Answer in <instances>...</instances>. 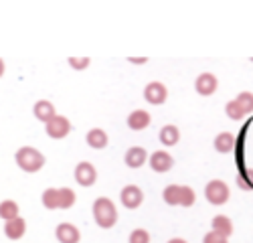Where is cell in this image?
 <instances>
[{"mask_svg":"<svg viewBox=\"0 0 253 243\" xmlns=\"http://www.w3.org/2000/svg\"><path fill=\"white\" fill-rule=\"evenodd\" d=\"M91 213H93V221L101 229H112L118 223V209L114 201L108 197H97L91 205Z\"/></svg>","mask_w":253,"mask_h":243,"instance_id":"cell-1","label":"cell"},{"mask_svg":"<svg viewBox=\"0 0 253 243\" xmlns=\"http://www.w3.org/2000/svg\"><path fill=\"white\" fill-rule=\"evenodd\" d=\"M14 162H16V166L25 172H39L45 166V156H43V152L33 146H20L14 154Z\"/></svg>","mask_w":253,"mask_h":243,"instance_id":"cell-2","label":"cell"},{"mask_svg":"<svg viewBox=\"0 0 253 243\" xmlns=\"http://www.w3.org/2000/svg\"><path fill=\"white\" fill-rule=\"evenodd\" d=\"M231 197V191L227 187L225 180H209L207 187H205V199L211 202V205H225V202L229 201Z\"/></svg>","mask_w":253,"mask_h":243,"instance_id":"cell-3","label":"cell"},{"mask_svg":"<svg viewBox=\"0 0 253 243\" xmlns=\"http://www.w3.org/2000/svg\"><path fill=\"white\" fill-rule=\"evenodd\" d=\"M45 132H47L49 138L61 140V138H65L71 132V122H69V118L57 114L53 120H49L47 124H45Z\"/></svg>","mask_w":253,"mask_h":243,"instance_id":"cell-4","label":"cell"},{"mask_svg":"<svg viewBox=\"0 0 253 243\" xmlns=\"http://www.w3.org/2000/svg\"><path fill=\"white\" fill-rule=\"evenodd\" d=\"M95 180H97V170H95V166L91 164V162L83 160V162H79V164L75 166V182H77V185H81V187H93Z\"/></svg>","mask_w":253,"mask_h":243,"instance_id":"cell-5","label":"cell"},{"mask_svg":"<svg viewBox=\"0 0 253 243\" xmlns=\"http://www.w3.org/2000/svg\"><path fill=\"white\" fill-rule=\"evenodd\" d=\"M166 97H168V89L162 81H150V83L144 87V99L152 106H162Z\"/></svg>","mask_w":253,"mask_h":243,"instance_id":"cell-6","label":"cell"},{"mask_svg":"<svg viewBox=\"0 0 253 243\" xmlns=\"http://www.w3.org/2000/svg\"><path fill=\"white\" fill-rule=\"evenodd\" d=\"M120 201H122V205H124L126 209H138V207L142 205V201H144V193H142L140 187L128 185V187L122 189Z\"/></svg>","mask_w":253,"mask_h":243,"instance_id":"cell-7","label":"cell"},{"mask_svg":"<svg viewBox=\"0 0 253 243\" xmlns=\"http://www.w3.org/2000/svg\"><path fill=\"white\" fill-rule=\"evenodd\" d=\"M148 164L154 172H168L174 166V158L168 154L166 150H156L148 156Z\"/></svg>","mask_w":253,"mask_h":243,"instance_id":"cell-8","label":"cell"},{"mask_svg":"<svg viewBox=\"0 0 253 243\" xmlns=\"http://www.w3.org/2000/svg\"><path fill=\"white\" fill-rule=\"evenodd\" d=\"M219 87V79L213 75V73H199V77L195 79V89L199 95H213Z\"/></svg>","mask_w":253,"mask_h":243,"instance_id":"cell-9","label":"cell"},{"mask_svg":"<svg viewBox=\"0 0 253 243\" xmlns=\"http://www.w3.org/2000/svg\"><path fill=\"white\" fill-rule=\"evenodd\" d=\"M55 237L59 243H79L81 239V231L77 229V225H73V223H59V225L55 227Z\"/></svg>","mask_w":253,"mask_h":243,"instance_id":"cell-10","label":"cell"},{"mask_svg":"<svg viewBox=\"0 0 253 243\" xmlns=\"http://www.w3.org/2000/svg\"><path fill=\"white\" fill-rule=\"evenodd\" d=\"M27 233V221L23 217H14L10 221H4V235L12 241H18V239H23Z\"/></svg>","mask_w":253,"mask_h":243,"instance_id":"cell-11","label":"cell"},{"mask_svg":"<svg viewBox=\"0 0 253 243\" xmlns=\"http://www.w3.org/2000/svg\"><path fill=\"white\" fill-rule=\"evenodd\" d=\"M146 160H148V152H146L142 146H132L126 150V156H124V162L126 166L130 168H140L146 164Z\"/></svg>","mask_w":253,"mask_h":243,"instance_id":"cell-12","label":"cell"},{"mask_svg":"<svg viewBox=\"0 0 253 243\" xmlns=\"http://www.w3.org/2000/svg\"><path fill=\"white\" fill-rule=\"evenodd\" d=\"M33 116H35L39 122L47 124L49 120H53V118L57 116V110H55V106L51 104L49 99H39L37 104L33 106Z\"/></svg>","mask_w":253,"mask_h":243,"instance_id":"cell-13","label":"cell"},{"mask_svg":"<svg viewBox=\"0 0 253 243\" xmlns=\"http://www.w3.org/2000/svg\"><path fill=\"white\" fill-rule=\"evenodd\" d=\"M235 144H237V138L231 132H219L215 136V142H213L215 150L221 152V154H231L235 150Z\"/></svg>","mask_w":253,"mask_h":243,"instance_id":"cell-14","label":"cell"},{"mask_svg":"<svg viewBox=\"0 0 253 243\" xmlns=\"http://www.w3.org/2000/svg\"><path fill=\"white\" fill-rule=\"evenodd\" d=\"M150 122H152V116L146 112V110H134V112L128 116V128L140 132V130H144V128H148Z\"/></svg>","mask_w":253,"mask_h":243,"instance_id":"cell-15","label":"cell"},{"mask_svg":"<svg viewBox=\"0 0 253 243\" xmlns=\"http://www.w3.org/2000/svg\"><path fill=\"white\" fill-rule=\"evenodd\" d=\"M87 140V146L93 148V150H103L105 146L110 144V138H108V132L101 130V128H91L85 136Z\"/></svg>","mask_w":253,"mask_h":243,"instance_id":"cell-16","label":"cell"},{"mask_svg":"<svg viewBox=\"0 0 253 243\" xmlns=\"http://www.w3.org/2000/svg\"><path fill=\"white\" fill-rule=\"evenodd\" d=\"M158 140L162 142L164 146H174V144H178V140H180V130L174 124H166V126L160 128Z\"/></svg>","mask_w":253,"mask_h":243,"instance_id":"cell-17","label":"cell"},{"mask_svg":"<svg viewBox=\"0 0 253 243\" xmlns=\"http://www.w3.org/2000/svg\"><path fill=\"white\" fill-rule=\"evenodd\" d=\"M213 231L217 235H223V237L229 239V235H233V221H231L227 215L213 217Z\"/></svg>","mask_w":253,"mask_h":243,"instance_id":"cell-18","label":"cell"},{"mask_svg":"<svg viewBox=\"0 0 253 243\" xmlns=\"http://www.w3.org/2000/svg\"><path fill=\"white\" fill-rule=\"evenodd\" d=\"M41 202H43V207L49 211L59 209V189H55V187L45 189L43 195H41Z\"/></svg>","mask_w":253,"mask_h":243,"instance_id":"cell-19","label":"cell"},{"mask_svg":"<svg viewBox=\"0 0 253 243\" xmlns=\"http://www.w3.org/2000/svg\"><path fill=\"white\" fill-rule=\"evenodd\" d=\"M14 217H18V202L12 199H6V201L0 202V219L10 221Z\"/></svg>","mask_w":253,"mask_h":243,"instance_id":"cell-20","label":"cell"},{"mask_svg":"<svg viewBox=\"0 0 253 243\" xmlns=\"http://www.w3.org/2000/svg\"><path fill=\"white\" fill-rule=\"evenodd\" d=\"M75 199H77V195L73 189H69V187L59 189V209H71L75 205Z\"/></svg>","mask_w":253,"mask_h":243,"instance_id":"cell-21","label":"cell"},{"mask_svg":"<svg viewBox=\"0 0 253 243\" xmlns=\"http://www.w3.org/2000/svg\"><path fill=\"white\" fill-rule=\"evenodd\" d=\"M197 202V195L191 187L186 185H180V197H178V205L180 207H193Z\"/></svg>","mask_w":253,"mask_h":243,"instance_id":"cell-22","label":"cell"},{"mask_svg":"<svg viewBox=\"0 0 253 243\" xmlns=\"http://www.w3.org/2000/svg\"><path fill=\"white\" fill-rule=\"evenodd\" d=\"M178 197H180V185H168L164 191H162V199L166 205H178Z\"/></svg>","mask_w":253,"mask_h":243,"instance_id":"cell-23","label":"cell"},{"mask_svg":"<svg viewBox=\"0 0 253 243\" xmlns=\"http://www.w3.org/2000/svg\"><path fill=\"white\" fill-rule=\"evenodd\" d=\"M237 185H239V189H243V191H253V168H245V170H241L239 174H237Z\"/></svg>","mask_w":253,"mask_h":243,"instance_id":"cell-24","label":"cell"},{"mask_svg":"<svg viewBox=\"0 0 253 243\" xmlns=\"http://www.w3.org/2000/svg\"><path fill=\"white\" fill-rule=\"evenodd\" d=\"M225 114H227L231 120H235V122H239V120H243V118H245V112H243V108L237 104L235 99L227 101V106H225Z\"/></svg>","mask_w":253,"mask_h":243,"instance_id":"cell-25","label":"cell"},{"mask_svg":"<svg viewBox=\"0 0 253 243\" xmlns=\"http://www.w3.org/2000/svg\"><path fill=\"white\" fill-rule=\"evenodd\" d=\"M235 101H237V104L243 108L245 116L253 112V93H251V91H241V93L235 97Z\"/></svg>","mask_w":253,"mask_h":243,"instance_id":"cell-26","label":"cell"},{"mask_svg":"<svg viewBox=\"0 0 253 243\" xmlns=\"http://www.w3.org/2000/svg\"><path fill=\"white\" fill-rule=\"evenodd\" d=\"M67 63H69L71 69H75V71H83V69H87V67L91 65V59H89V57H69V59H67Z\"/></svg>","mask_w":253,"mask_h":243,"instance_id":"cell-27","label":"cell"},{"mask_svg":"<svg viewBox=\"0 0 253 243\" xmlns=\"http://www.w3.org/2000/svg\"><path fill=\"white\" fill-rule=\"evenodd\" d=\"M128 241L130 243H150V233L146 231V229H134L132 233H130V237H128Z\"/></svg>","mask_w":253,"mask_h":243,"instance_id":"cell-28","label":"cell"},{"mask_svg":"<svg viewBox=\"0 0 253 243\" xmlns=\"http://www.w3.org/2000/svg\"><path fill=\"white\" fill-rule=\"evenodd\" d=\"M203 243H229V241H227V237L217 235L215 231H209V233L203 237Z\"/></svg>","mask_w":253,"mask_h":243,"instance_id":"cell-29","label":"cell"},{"mask_svg":"<svg viewBox=\"0 0 253 243\" xmlns=\"http://www.w3.org/2000/svg\"><path fill=\"white\" fill-rule=\"evenodd\" d=\"M128 61H130V63H134V65H142V63H148V57H140V59L128 57Z\"/></svg>","mask_w":253,"mask_h":243,"instance_id":"cell-30","label":"cell"},{"mask_svg":"<svg viewBox=\"0 0 253 243\" xmlns=\"http://www.w3.org/2000/svg\"><path fill=\"white\" fill-rule=\"evenodd\" d=\"M166 243H188L186 239H182V237H172V239H168Z\"/></svg>","mask_w":253,"mask_h":243,"instance_id":"cell-31","label":"cell"},{"mask_svg":"<svg viewBox=\"0 0 253 243\" xmlns=\"http://www.w3.org/2000/svg\"><path fill=\"white\" fill-rule=\"evenodd\" d=\"M4 69H6V65H4V61H2V59H0V77H2V75H4Z\"/></svg>","mask_w":253,"mask_h":243,"instance_id":"cell-32","label":"cell"}]
</instances>
